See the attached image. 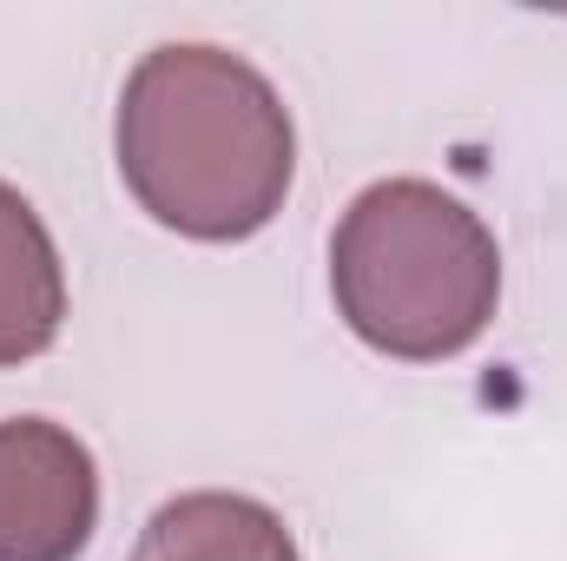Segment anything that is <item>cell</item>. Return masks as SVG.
<instances>
[{
  "label": "cell",
  "instance_id": "cell-2",
  "mask_svg": "<svg viewBox=\"0 0 567 561\" xmlns=\"http://www.w3.org/2000/svg\"><path fill=\"white\" fill-rule=\"evenodd\" d=\"M337 317L396 364L462 357L502 304V245L435 178H377L330 232Z\"/></svg>",
  "mask_w": 567,
  "mask_h": 561
},
{
  "label": "cell",
  "instance_id": "cell-4",
  "mask_svg": "<svg viewBox=\"0 0 567 561\" xmlns=\"http://www.w3.org/2000/svg\"><path fill=\"white\" fill-rule=\"evenodd\" d=\"M66 324V265L20 185L0 178V370L53 350Z\"/></svg>",
  "mask_w": 567,
  "mask_h": 561
},
{
  "label": "cell",
  "instance_id": "cell-1",
  "mask_svg": "<svg viewBox=\"0 0 567 561\" xmlns=\"http://www.w3.org/2000/svg\"><path fill=\"white\" fill-rule=\"evenodd\" d=\"M113 152L145 218L198 245L258 238L297 178V126L278 86L205 40H165L126 73Z\"/></svg>",
  "mask_w": 567,
  "mask_h": 561
},
{
  "label": "cell",
  "instance_id": "cell-3",
  "mask_svg": "<svg viewBox=\"0 0 567 561\" xmlns=\"http://www.w3.org/2000/svg\"><path fill=\"white\" fill-rule=\"evenodd\" d=\"M100 529V462L53 417L0 422V561H80Z\"/></svg>",
  "mask_w": 567,
  "mask_h": 561
},
{
  "label": "cell",
  "instance_id": "cell-5",
  "mask_svg": "<svg viewBox=\"0 0 567 561\" xmlns=\"http://www.w3.org/2000/svg\"><path fill=\"white\" fill-rule=\"evenodd\" d=\"M133 561H303L284 516L238 489H192L152 509Z\"/></svg>",
  "mask_w": 567,
  "mask_h": 561
}]
</instances>
